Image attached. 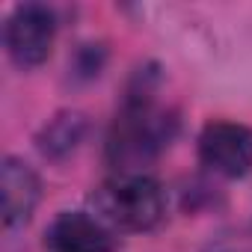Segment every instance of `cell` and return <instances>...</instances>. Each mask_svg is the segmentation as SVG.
<instances>
[{
    "instance_id": "52a82bcc",
    "label": "cell",
    "mask_w": 252,
    "mask_h": 252,
    "mask_svg": "<svg viewBox=\"0 0 252 252\" xmlns=\"http://www.w3.org/2000/svg\"><path fill=\"white\" fill-rule=\"evenodd\" d=\"M86 131H89L86 113H80V110H60L54 119H48L42 125V131L36 137V146H39V152L48 160H65V158H71L80 149V143L86 140Z\"/></svg>"
},
{
    "instance_id": "3957f363",
    "label": "cell",
    "mask_w": 252,
    "mask_h": 252,
    "mask_svg": "<svg viewBox=\"0 0 252 252\" xmlns=\"http://www.w3.org/2000/svg\"><path fill=\"white\" fill-rule=\"evenodd\" d=\"M57 18L42 3H21L6 21V51L18 68H36L51 57Z\"/></svg>"
},
{
    "instance_id": "8992f818",
    "label": "cell",
    "mask_w": 252,
    "mask_h": 252,
    "mask_svg": "<svg viewBox=\"0 0 252 252\" xmlns=\"http://www.w3.org/2000/svg\"><path fill=\"white\" fill-rule=\"evenodd\" d=\"M45 246L51 252H113L116 240L110 225H104L98 217L83 211H63L48 225Z\"/></svg>"
},
{
    "instance_id": "7a4b0ae2",
    "label": "cell",
    "mask_w": 252,
    "mask_h": 252,
    "mask_svg": "<svg viewBox=\"0 0 252 252\" xmlns=\"http://www.w3.org/2000/svg\"><path fill=\"white\" fill-rule=\"evenodd\" d=\"M92 205L98 220L119 231H152L166 214L160 184L143 172H119L107 178L95 190Z\"/></svg>"
},
{
    "instance_id": "277c9868",
    "label": "cell",
    "mask_w": 252,
    "mask_h": 252,
    "mask_svg": "<svg viewBox=\"0 0 252 252\" xmlns=\"http://www.w3.org/2000/svg\"><path fill=\"white\" fill-rule=\"evenodd\" d=\"M199 158L222 178H243L252 169V128L237 122H208L199 134Z\"/></svg>"
},
{
    "instance_id": "5b68a950",
    "label": "cell",
    "mask_w": 252,
    "mask_h": 252,
    "mask_svg": "<svg viewBox=\"0 0 252 252\" xmlns=\"http://www.w3.org/2000/svg\"><path fill=\"white\" fill-rule=\"evenodd\" d=\"M0 196H3V225L9 231L27 225L42 199V181L36 169L21 158H3L0 166Z\"/></svg>"
},
{
    "instance_id": "6da1fadb",
    "label": "cell",
    "mask_w": 252,
    "mask_h": 252,
    "mask_svg": "<svg viewBox=\"0 0 252 252\" xmlns=\"http://www.w3.org/2000/svg\"><path fill=\"white\" fill-rule=\"evenodd\" d=\"M175 131V113L160 107L149 89H140L125 101L113 122L107 137V160L119 172H137L172 143Z\"/></svg>"
}]
</instances>
